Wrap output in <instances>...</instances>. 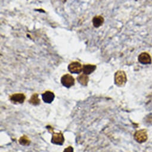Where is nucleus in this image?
<instances>
[{
    "instance_id": "f257e3e1",
    "label": "nucleus",
    "mask_w": 152,
    "mask_h": 152,
    "mask_svg": "<svg viewBox=\"0 0 152 152\" xmlns=\"http://www.w3.org/2000/svg\"><path fill=\"white\" fill-rule=\"evenodd\" d=\"M127 81L126 75L124 71H118L115 74V83L118 86H124Z\"/></svg>"
},
{
    "instance_id": "f03ea898",
    "label": "nucleus",
    "mask_w": 152,
    "mask_h": 152,
    "mask_svg": "<svg viewBox=\"0 0 152 152\" xmlns=\"http://www.w3.org/2000/svg\"><path fill=\"white\" fill-rule=\"evenodd\" d=\"M61 83L63 86L69 88L75 85V80L72 75L69 74H66L62 76L61 78Z\"/></svg>"
},
{
    "instance_id": "7ed1b4c3",
    "label": "nucleus",
    "mask_w": 152,
    "mask_h": 152,
    "mask_svg": "<svg viewBox=\"0 0 152 152\" xmlns=\"http://www.w3.org/2000/svg\"><path fill=\"white\" fill-rule=\"evenodd\" d=\"M83 66L81 63L77 61L72 62L68 66L69 71L73 74H79L83 70Z\"/></svg>"
},
{
    "instance_id": "20e7f679",
    "label": "nucleus",
    "mask_w": 152,
    "mask_h": 152,
    "mask_svg": "<svg viewBox=\"0 0 152 152\" xmlns=\"http://www.w3.org/2000/svg\"><path fill=\"white\" fill-rule=\"evenodd\" d=\"M134 138L139 143H142L147 139V133L145 129L137 131L134 134Z\"/></svg>"
},
{
    "instance_id": "39448f33",
    "label": "nucleus",
    "mask_w": 152,
    "mask_h": 152,
    "mask_svg": "<svg viewBox=\"0 0 152 152\" xmlns=\"http://www.w3.org/2000/svg\"><path fill=\"white\" fill-rule=\"evenodd\" d=\"M51 142L56 145H63L64 142V136L62 133H53L52 138L51 140Z\"/></svg>"
},
{
    "instance_id": "423d86ee",
    "label": "nucleus",
    "mask_w": 152,
    "mask_h": 152,
    "mask_svg": "<svg viewBox=\"0 0 152 152\" xmlns=\"http://www.w3.org/2000/svg\"><path fill=\"white\" fill-rule=\"evenodd\" d=\"M25 99H26V97L25 94L22 93L15 94L10 97V101L13 103L23 104L25 102Z\"/></svg>"
},
{
    "instance_id": "0eeeda50",
    "label": "nucleus",
    "mask_w": 152,
    "mask_h": 152,
    "mask_svg": "<svg viewBox=\"0 0 152 152\" xmlns=\"http://www.w3.org/2000/svg\"><path fill=\"white\" fill-rule=\"evenodd\" d=\"M138 61L142 64H148L151 62V58L148 53L143 52L138 56Z\"/></svg>"
},
{
    "instance_id": "6e6552de",
    "label": "nucleus",
    "mask_w": 152,
    "mask_h": 152,
    "mask_svg": "<svg viewBox=\"0 0 152 152\" xmlns=\"http://www.w3.org/2000/svg\"><path fill=\"white\" fill-rule=\"evenodd\" d=\"M55 98V95L53 92L51 91H46L42 94V98L44 103L47 104L51 103Z\"/></svg>"
},
{
    "instance_id": "1a4fd4ad",
    "label": "nucleus",
    "mask_w": 152,
    "mask_h": 152,
    "mask_svg": "<svg viewBox=\"0 0 152 152\" xmlns=\"http://www.w3.org/2000/svg\"><path fill=\"white\" fill-rule=\"evenodd\" d=\"M77 80L81 85L84 86H87L89 82L88 76L85 74H80L77 77Z\"/></svg>"
},
{
    "instance_id": "9d476101",
    "label": "nucleus",
    "mask_w": 152,
    "mask_h": 152,
    "mask_svg": "<svg viewBox=\"0 0 152 152\" xmlns=\"http://www.w3.org/2000/svg\"><path fill=\"white\" fill-rule=\"evenodd\" d=\"M96 69V66L92 64L84 65L83 67V71L84 74L86 75H89L93 72Z\"/></svg>"
},
{
    "instance_id": "9b49d317",
    "label": "nucleus",
    "mask_w": 152,
    "mask_h": 152,
    "mask_svg": "<svg viewBox=\"0 0 152 152\" xmlns=\"http://www.w3.org/2000/svg\"><path fill=\"white\" fill-rule=\"evenodd\" d=\"M104 22V18L102 16H96L93 19V25L96 28H99L103 25Z\"/></svg>"
},
{
    "instance_id": "f8f14e48",
    "label": "nucleus",
    "mask_w": 152,
    "mask_h": 152,
    "mask_svg": "<svg viewBox=\"0 0 152 152\" xmlns=\"http://www.w3.org/2000/svg\"><path fill=\"white\" fill-rule=\"evenodd\" d=\"M29 103L33 106H38L40 104V100L39 99V95L38 94H34L32 95Z\"/></svg>"
},
{
    "instance_id": "ddd939ff",
    "label": "nucleus",
    "mask_w": 152,
    "mask_h": 152,
    "mask_svg": "<svg viewBox=\"0 0 152 152\" xmlns=\"http://www.w3.org/2000/svg\"><path fill=\"white\" fill-rule=\"evenodd\" d=\"M19 143L22 145H29L30 143V140L29 139V138L26 137V136H23L19 140Z\"/></svg>"
},
{
    "instance_id": "4468645a",
    "label": "nucleus",
    "mask_w": 152,
    "mask_h": 152,
    "mask_svg": "<svg viewBox=\"0 0 152 152\" xmlns=\"http://www.w3.org/2000/svg\"><path fill=\"white\" fill-rule=\"evenodd\" d=\"M63 152H73V148L72 146H69L64 150Z\"/></svg>"
}]
</instances>
